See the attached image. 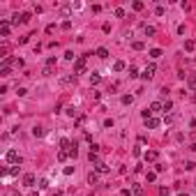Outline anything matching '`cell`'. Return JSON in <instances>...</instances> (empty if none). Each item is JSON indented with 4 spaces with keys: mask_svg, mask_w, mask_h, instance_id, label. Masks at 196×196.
I'll return each instance as SVG.
<instances>
[{
    "mask_svg": "<svg viewBox=\"0 0 196 196\" xmlns=\"http://www.w3.org/2000/svg\"><path fill=\"white\" fill-rule=\"evenodd\" d=\"M85 63H88V55H79L76 63H74V76L76 74H85Z\"/></svg>",
    "mask_w": 196,
    "mask_h": 196,
    "instance_id": "1",
    "label": "cell"
},
{
    "mask_svg": "<svg viewBox=\"0 0 196 196\" xmlns=\"http://www.w3.org/2000/svg\"><path fill=\"white\" fill-rule=\"evenodd\" d=\"M28 21H30V14H28V12L14 14V18H12V23H14V26H18V23H28Z\"/></svg>",
    "mask_w": 196,
    "mask_h": 196,
    "instance_id": "2",
    "label": "cell"
},
{
    "mask_svg": "<svg viewBox=\"0 0 196 196\" xmlns=\"http://www.w3.org/2000/svg\"><path fill=\"white\" fill-rule=\"evenodd\" d=\"M155 71H157V65H155V63H150L148 67H145V69H143V74H141V76H143L145 81H148V79H152V76H155Z\"/></svg>",
    "mask_w": 196,
    "mask_h": 196,
    "instance_id": "3",
    "label": "cell"
},
{
    "mask_svg": "<svg viewBox=\"0 0 196 196\" xmlns=\"http://www.w3.org/2000/svg\"><path fill=\"white\" fill-rule=\"evenodd\" d=\"M5 159H7L9 164H18V161H21V157H18V152H16V150H7Z\"/></svg>",
    "mask_w": 196,
    "mask_h": 196,
    "instance_id": "4",
    "label": "cell"
},
{
    "mask_svg": "<svg viewBox=\"0 0 196 196\" xmlns=\"http://www.w3.org/2000/svg\"><path fill=\"white\" fill-rule=\"evenodd\" d=\"M9 32H12V23L0 21V37H9Z\"/></svg>",
    "mask_w": 196,
    "mask_h": 196,
    "instance_id": "5",
    "label": "cell"
},
{
    "mask_svg": "<svg viewBox=\"0 0 196 196\" xmlns=\"http://www.w3.org/2000/svg\"><path fill=\"white\" fill-rule=\"evenodd\" d=\"M143 157H145V161H157V157H159V152H157V150H148L145 155H143Z\"/></svg>",
    "mask_w": 196,
    "mask_h": 196,
    "instance_id": "6",
    "label": "cell"
},
{
    "mask_svg": "<svg viewBox=\"0 0 196 196\" xmlns=\"http://www.w3.org/2000/svg\"><path fill=\"white\" fill-rule=\"evenodd\" d=\"M145 127H148V129H157V127H159V120H157V118H148V120H145Z\"/></svg>",
    "mask_w": 196,
    "mask_h": 196,
    "instance_id": "7",
    "label": "cell"
},
{
    "mask_svg": "<svg viewBox=\"0 0 196 196\" xmlns=\"http://www.w3.org/2000/svg\"><path fill=\"white\" fill-rule=\"evenodd\" d=\"M148 111H150V113H159V111H164V106H161V102H152Z\"/></svg>",
    "mask_w": 196,
    "mask_h": 196,
    "instance_id": "8",
    "label": "cell"
},
{
    "mask_svg": "<svg viewBox=\"0 0 196 196\" xmlns=\"http://www.w3.org/2000/svg\"><path fill=\"white\" fill-rule=\"evenodd\" d=\"M23 185H26V187H35V175H32V173H28L26 178H23Z\"/></svg>",
    "mask_w": 196,
    "mask_h": 196,
    "instance_id": "9",
    "label": "cell"
},
{
    "mask_svg": "<svg viewBox=\"0 0 196 196\" xmlns=\"http://www.w3.org/2000/svg\"><path fill=\"white\" fill-rule=\"evenodd\" d=\"M95 171H97V173H108V166L104 161H97V164H95Z\"/></svg>",
    "mask_w": 196,
    "mask_h": 196,
    "instance_id": "10",
    "label": "cell"
},
{
    "mask_svg": "<svg viewBox=\"0 0 196 196\" xmlns=\"http://www.w3.org/2000/svg\"><path fill=\"white\" fill-rule=\"evenodd\" d=\"M99 83H102V76H99L97 71H95V74H90V85H99Z\"/></svg>",
    "mask_w": 196,
    "mask_h": 196,
    "instance_id": "11",
    "label": "cell"
},
{
    "mask_svg": "<svg viewBox=\"0 0 196 196\" xmlns=\"http://www.w3.org/2000/svg\"><path fill=\"white\" fill-rule=\"evenodd\" d=\"M125 67L127 65L122 63V60H116V63H113V71H125Z\"/></svg>",
    "mask_w": 196,
    "mask_h": 196,
    "instance_id": "12",
    "label": "cell"
},
{
    "mask_svg": "<svg viewBox=\"0 0 196 196\" xmlns=\"http://www.w3.org/2000/svg\"><path fill=\"white\" fill-rule=\"evenodd\" d=\"M97 58H102V60H106V58H108V51L104 49V46H99V49H97Z\"/></svg>",
    "mask_w": 196,
    "mask_h": 196,
    "instance_id": "13",
    "label": "cell"
},
{
    "mask_svg": "<svg viewBox=\"0 0 196 196\" xmlns=\"http://www.w3.org/2000/svg\"><path fill=\"white\" fill-rule=\"evenodd\" d=\"M196 49V42L194 39H187V42H185V51H194Z\"/></svg>",
    "mask_w": 196,
    "mask_h": 196,
    "instance_id": "14",
    "label": "cell"
},
{
    "mask_svg": "<svg viewBox=\"0 0 196 196\" xmlns=\"http://www.w3.org/2000/svg\"><path fill=\"white\" fill-rule=\"evenodd\" d=\"M187 85L189 90H196V76H187Z\"/></svg>",
    "mask_w": 196,
    "mask_h": 196,
    "instance_id": "15",
    "label": "cell"
},
{
    "mask_svg": "<svg viewBox=\"0 0 196 196\" xmlns=\"http://www.w3.org/2000/svg\"><path fill=\"white\" fill-rule=\"evenodd\" d=\"M67 157H69V150H63V148H60V152H58V159H60V161H65Z\"/></svg>",
    "mask_w": 196,
    "mask_h": 196,
    "instance_id": "16",
    "label": "cell"
},
{
    "mask_svg": "<svg viewBox=\"0 0 196 196\" xmlns=\"http://www.w3.org/2000/svg\"><path fill=\"white\" fill-rule=\"evenodd\" d=\"M161 106H164V111H171V108H173V102L166 99V102H161Z\"/></svg>",
    "mask_w": 196,
    "mask_h": 196,
    "instance_id": "17",
    "label": "cell"
},
{
    "mask_svg": "<svg viewBox=\"0 0 196 196\" xmlns=\"http://www.w3.org/2000/svg\"><path fill=\"white\" fill-rule=\"evenodd\" d=\"M159 55H161V49H152V51H150V58H155V60H157Z\"/></svg>",
    "mask_w": 196,
    "mask_h": 196,
    "instance_id": "18",
    "label": "cell"
},
{
    "mask_svg": "<svg viewBox=\"0 0 196 196\" xmlns=\"http://www.w3.org/2000/svg\"><path fill=\"white\" fill-rule=\"evenodd\" d=\"M143 46H145L143 42H134V44H132V49H134V51H143Z\"/></svg>",
    "mask_w": 196,
    "mask_h": 196,
    "instance_id": "19",
    "label": "cell"
},
{
    "mask_svg": "<svg viewBox=\"0 0 196 196\" xmlns=\"http://www.w3.org/2000/svg\"><path fill=\"white\" fill-rule=\"evenodd\" d=\"M134 196H143V187L141 185H134Z\"/></svg>",
    "mask_w": 196,
    "mask_h": 196,
    "instance_id": "20",
    "label": "cell"
},
{
    "mask_svg": "<svg viewBox=\"0 0 196 196\" xmlns=\"http://www.w3.org/2000/svg\"><path fill=\"white\" fill-rule=\"evenodd\" d=\"M88 185H97V175H95V173L88 175Z\"/></svg>",
    "mask_w": 196,
    "mask_h": 196,
    "instance_id": "21",
    "label": "cell"
},
{
    "mask_svg": "<svg viewBox=\"0 0 196 196\" xmlns=\"http://www.w3.org/2000/svg\"><path fill=\"white\" fill-rule=\"evenodd\" d=\"M139 76V69L136 67H129V79H136Z\"/></svg>",
    "mask_w": 196,
    "mask_h": 196,
    "instance_id": "22",
    "label": "cell"
},
{
    "mask_svg": "<svg viewBox=\"0 0 196 196\" xmlns=\"http://www.w3.org/2000/svg\"><path fill=\"white\" fill-rule=\"evenodd\" d=\"M71 9H74V7H60V14H63V16H69Z\"/></svg>",
    "mask_w": 196,
    "mask_h": 196,
    "instance_id": "23",
    "label": "cell"
},
{
    "mask_svg": "<svg viewBox=\"0 0 196 196\" xmlns=\"http://www.w3.org/2000/svg\"><path fill=\"white\" fill-rule=\"evenodd\" d=\"M132 7H134V9H136V12H141V9H143V2H141V0H136V2H134Z\"/></svg>",
    "mask_w": 196,
    "mask_h": 196,
    "instance_id": "24",
    "label": "cell"
},
{
    "mask_svg": "<svg viewBox=\"0 0 196 196\" xmlns=\"http://www.w3.org/2000/svg\"><path fill=\"white\" fill-rule=\"evenodd\" d=\"M116 16L122 18V16H125V9H122V7H116Z\"/></svg>",
    "mask_w": 196,
    "mask_h": 196,
    "instance_id": "25",
    "label": "cell"
},
{
    "mask_svg": "<svg viewBox=\"0 0 196 196\" xmlns=\"http://www.w3.org/2000/svg\"><path fill=\"white\" fill-rule=\"evenodd\" d=\"M145 35L152 37V35H155V28H152V26H145Z\"/></svg>",
    "mask_w": 196,
    "mask_h": 196,
    "instance_id": "26",
    "label": "cell"
},
{
    "mask_svg": "<svg viewBox=\"0 0 196 196\" xmlns=\"http://www.w3.org/2000/svg\"><path fill=\"white\" fill-rule=\"evenodd\" d=\"M132 102H134L132 95H125V97H122V104H132Z\"/></svg>",
    "mask_w": 196,
    "mask_h": 196,
    "instance_id": "27",
    "label": "cell"
},
{
    "mask_svg": "<svg viewBox=\"0 0 196 196\" xmlns=\"http://www.w3.org/2000/svg\"><path fill=\"white\" fill-rule=\"evenodd\" d=\"M46 67H51V69H53V67H55V58H49V60H46Z\"/></svg>",
    "mask_w": 196,
    "mask_h": 196,
    "instance_id": "28",
    "label": "cell"
},
{
    "mask_svg": "<svg viewBox=\"0 0 196 196\" xmlns=\"http://www.w3.org/2000/svg\"><path fill=\"white\" fill-rule=\"evenodd\" d=\"M0 76H9V67H0Z\"/></svg>",
    "mask_w": 196,
    "mask_h": 196,
    "instance_id": "29",
    "label": "cell"
},
{
    "mask_svg": "<svg viewBox=\"0 0 196 196\" xmlns=\"http://www.w3.org/2000/svg\"><path fill=\"white\" fill-rule=\"evenodd\" d=\"M76 155H79V150H76V145H71V148H69V157H76Z\"/></svg>",
    "mask_w": 196,
    "mask_h": 196,
    "instance_id": "30",
    "label": "cell"
},
{
    "mask_svg": "<svg viewBox=\"0 0 196 196\" xmlns=\"http://www.w3.org/2000/svg\"><path fill=\"white\" fill-rule=\"evenodd\" d=\"M155 178H157V173H155V171H150V173H148V182H155Z\"/></svg>",
    "mask_w": 196,
    "mask_h": 196,
    "instance_id": "31",
    "label": "cell"
},
{
    "mask_svg": "<svg viewBox=\"0 0 196 196\" xmlns=\"http://www.w3.org/2000/svg\"><path fill=\"white\" fill-rule=\"evenodd\" d=\"M32 134H35V136H42V134H44V129H42V127H35V129H32Z\"/></svg>",
    "mask_w": 196,
    "mask_h": 196,
    "instance_id": "32",
    "label": "cell"
},
{
    "mask_svg": "<svg viewBox=\"0 0 196 196\" xmlns=\"http://www.w3.org/2000/svg\"><path fill=\"white\" fill-rule=\"evenodd\" d=\"M46 32H49V35H53V32H55V26H53V23H51V26H46Z\"/></svg>",
    "mask_w": 196,
    "mask_h": 196,
    "instance_id": "33",
    "label": "cell"
},
{
    "mask_svg": "<svg viewBox=\"0 0 196 196\" xmlns=\"http://www.w3.org/2000/svg\"><path fill=\"white\" fill-rule=\"evenodd\" d=\"M132 155H134V157H141L143 152H141V148H134V150H132Z\"/></svg>",
    "mask_w": 196,
    "mask_h": 196,
    "instance_id": "34",
    "label": "cell"
},
{
    "mask_svg": "<svg viewBox=\"0 0 196 196\" xmlns=\"http://www.w3.org/2000/svg\"><path fill=\"white\" fill-rule=\"evenodd\" d=\"M14 67H23V60H21V58H14Z\"/></svg>",
    "mask_w": 196,
    "mask_h": 196,
    "instance_id": "35",
    "label": "cell"
},
{
    "mask_svg": "<svg viewBox=\"0 0 196 196\" xmlns=\"http://www.w3.org/2000/svg\"><path fill=\"white\" fill-rule=\"evenodd\" d=\"M71 28V21H63V30H69Z\"/></svg>",
    "mask_w": 196,
    "mask_h": 196,
    "instance_id": "36",
    "label": "cell"
},
{
    "mask_svg": "<svg viewBox=\"0 0 196 196\" xmlns=\"http://www.w3.org/2000/svg\"><path fill=\"white\" fill-rule=\"evenodd\" d=\"M134 192H129V189H122V192H120V196H132Z\"/></svg>",
    "mask_w": 196,
    "mask_h": 196,
    "instance_id": "37",
    "label": "cell"
}]
</instances>
